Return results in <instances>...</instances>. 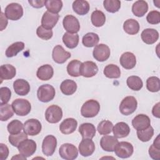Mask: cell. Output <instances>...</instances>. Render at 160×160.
Masks as SVG:
<instances>
[{"mask_svg": "<svg viewBox=\"0 0 160 160\" xmlns=\"http://www.w3.org/2000/svg\"><path fill=\"white\" fill-rule=\"evenodd\" d=\"M128 86L133 91H139L143 86L142 79L137 76H131L126 80Z\"/></svg>", "mask_w": 160, "mask_h": 160, "instance_id": "39", "label": "cell"}, {"mask_svg": "<svg viewBox=\"0 0 160 160\" xmlns=\"http://www.w3.org/2000/svg\"><path fill=\"white\" fill-rule=\"evenodd\" d=\"M103 5L105 9L109 12H118L121 8V1L119 0H104Z\"/></svg>", "mask_w": 160, "mask_h": 160, "instance_id": "42", "label": "cell"}, {"mask_svg": "<svg viewBox=\"0 0 160 160\" xmlns=\"http://www.w3.org/2000/svg\"><path fill=\"white\" fill-rule=\"evenodd\" d=\"M26 157H24V156H22V154H21V155H19V154H16V156H13L11 159H26Z\"/></svg>", "mask_w": 160, "mask_h": 160, "instance_id": "55", "label": "cell"}, {"mask_svg": "<svg viewBox=\"0 0 160 160\" xmlns=\"http://www.w3.org/2000/svg\"><path fill=\"white\" fill-rule=\"evenodd\" d=\"M118 142L119 141L116 137L106 135L101 138L100 140V146L104 151L112 152Z\"/></svg>", "mask_w": 160, "mask_h": 160, "instance_id": "20", "label": "cell"}, {"mask_svg": "<svg viewBox=\"0 0 160 160\" xmlns=\"http://www.w3.org/2000/svg\"><path fill=\"white\" fill-rule=\"evenodd\" d=\"M63 27L68 32L76 34L80 29V24L78 19L72 15H66L62 21Z\"/></svg>", "mask_w": 160, "mask_h": 160, "instance_id": "11", "label": "cell"}, {"mask_svg": "<svg viewBox=\"0 0 160 160\" xmlns=\"http://www.w3.org/2000/svg\"><path fill=\"white\" fill-rule=\"evenodd\" d=\"M26 139H28V134L25 132H21L16 134H11L8 138L9 143L12 146L17 148L22 141Z\"/></svg>", "mask_w": 160, "mask_h": 160, "instance_id": "47", "label": "cell"}, {"mask_svg": "<svg viewBox=\"0 0 160 160\" xmlns=\"http://www.w3.org/2000/svg\"><path fill=\"white\" fill-rule=\"evenodd\" d=\"M147 21L151 24H157L160 22V12L158 11H150L146 16Z\"/></svg>", "mask_w": 160, "mask_h": 160, "instance_id": "49", "label": "cell"}, {"mask_svg": "<svg viewBox=\"0 0 160 160\" xmlns=\"http://www.w3.org/2000/svg\"><path fill=\"white\" fill-rule=\"evenodd\" d=\"M79 132L82 139H92L96 132L95 126L89 122L82 123L79 126Z\"/></svg>", "mask_w": 160, "mask_h": 160, "instance_id": "24", "label": "cell"}, {"mask_svg": "<svg viewBox=\"0 0 160 160\" xmlns=\"http://www.w3.org/2000/svg\"><path fill=\"white\" fill-rule=\"evenodd\" d=\"M113 128L112 122L108 120L101 121L98 126V131L101 135H107L111 132Z\"/></svg>", "mask_w": 160, "mask_h": 160, "instance_id": "44", "label": "cell"}, {"mask_svg": "<svg viewBox=\"0 0 160 160\" xmlns=\"http://www.w3.org/2000/svg\"><path fill=\"white\" fill-rule=\"evenodd\" d=\"M146 88L148 91L155 92L160 89L159 79L156 76H151L146 80Z\"/></svg>", "mask_w": 160, "mask_h": 160, "instance_id": "45", "label": "cell"}, {"mask_svg": "<svg viewBox=\"0 0 160 160\" xmlns=\"http://www.w3.org/2000/svg\"><path fill=\"white\" fill-rule=\"evenodd\" d=\"M1 31H2L5 29L8 24V20L5 15H4L3 12H1Z\"/></svg>", "mask_w": 160, "mask_h": 160, "instance_id": "53", "label": "cell"}, {"mask_svg": "<svg viewBox=\"0 0 160 160\" xmlns=\"http://www.w3.org/2000/svg\"><path fill=\"white\" fill-rule=\"evenodd\" d=\"M148 4L145 1H136L132 6V12L137 17H142L148 12Z\"/></svg>", "mask_w": 160, "mask_h": 160, "instance_id": "27", "label": "cell"}, {"mask_svg": "<svg viewBox=\"0 0 160 160\" xmlns=\"http://www.w3.org/2000/svg\"><path fill=\"white\" fill-rule=\"evenodd\" d=\"M28 2L31 6L35 8H41L45 6V0H29Z\"/></svg>", "mask_w": 160, "mask_h": 160, "instance_id": "52", "label": "cell"}, {"mask_svg": "<svg viewBox=\"0 0 160 160\" xmlns=\"http://www.w3.org/2000/svg\"><path fill=\"white\" fill-rule=\"evenodd\" d=\"M73 11L79 15H85L89 11V4L88 1L84 0L74 1L72 5Z\"/></svg>", "mask_w": 160, "mask_h": 160, "instance_id": "28", "label": "cell"}, {"mask_svg": "<svg viewBox=\"0 0 160 160\" xmlns=\"http://www.w3.org/2000/svg\"><path fill=\"white\" fill-rule=\"evenodd\" d=\"M37 145L34 141L32 139H24L18 146V151L21 154L28 158L32 156L36 151Z\"/></svg>", "mask_w": 160, "mask_h": 160, "instance_id": "9", "label": "cell"}, {"mask_svg": "<svg viewBox=\"0 0 160 160\" xmlns=\"http://www.w3.org/2000/svg\"><path fill=\"white\" fill-rule=\"evenodd\" d=\"M139 24L134 19H129L124 21L123 24V29L124 31L130 35H134L138 33L139 31Z\"/></svg>", "mask_w": 160, "mask_h": 160, "instance_id": "30", "label": "cell"}, {"mask_svg": "<svg viewBox=\"0 0 160 160\" xmlns=\"http://www.w3.org/2000/svg\"><path fill=\"white\" fill-rule=\"evenodd\" d=\"M119 62L122 68L126 69H131L136 64V58L133 53L126 52L121 55Z\"/></svg>", "mask_w": 160, "mask_h": 160, "instance_id": "19", "label": "cell"}, {"mask_svg": "<svg viewBox=\"0 0 160 160\" xmlns=\"http://www.w3.org/2000/svg\"><path fill=\"white\" fill-rule=\"evenodd\" d=\"M61 92L67 96L73 94L77 89V84L71 79H66L63 81L60 85Z\"/></svg>", "mask_w": 160, "mask_h": 160, "instance_id": "31", "label": "cell"}, {"mask_svg": "<svg viewBox=\"0 0 160 160\" xmlns=\"http://www.w3.org/2000/svg\"><path fill=\"white\" fill-rule=\"evenodd\" d=\"M62 109L57 105H51L46 110L45 118L49 123H57L62 119Z\"/></svg>", "mask_w": 160, "mask_h": 160, "instance_id": "6", "label": "cell"}, {"mask_svg": "<svg viewBox=\"0 0 160 160\" xmlns=\"http://www.w3.org/2000/svg\"><path fill=\"white\" fill-rule=\"evenodd\" d=\"M141 36L144 42L147 44H152L158 39L159 32L154 29L148 28L142 31Z\"/></svg>", "mask_w": 160, "mask_h": 160, "instance_id": "25", "label": "cell"}, {"mask_svg": "<svg viewBox=\"0 0 160 160\" xmlns=\"http://www.w3.org/2000/svg\"><path fill=\"white\" fill-rule=\"evenodd\" d=\"M82 62L77 59L70 61L67 66V72L72 77H78L80 74V67Z\"/></svg>", "mask_w": 160, "mask_h": 160, "instance_id": "36", "label": "cell"}, {"mask_svg": "<svg viewBox=\"0 0 160 160\" xmlns=\"http://www.w3.org/2000/svg\"><path fill=\"white\" fill-rule=\"evenodd\" d=\"M150 118L146 114H140L135 116L132 120V125L137 131H141L150 126Z\"/></svg>", "mask_w": 160, "mask_h": 160, "instance_id": "17", "label": "cell"}, {"mask_svg": "<svg viewBox=\"0 0 160 160\" xmlns=\"http://www.w3.org/2000/svg\"><path fill=\"white\" fill-rule=\"evenodd\" d=\"M138 106L136 99L131 96L124 98L120 103L119 111L125 116H128L133 113Z\"/></svg>", "mask_w": 160, "mask_h": 160, "instance_id": "2", "label": "cell"}, {"mask_svg": "<svg viewBox=\"0 0 160 160\" xmlns=\"http://www.w3.org/2000/svg\"><path fill=\"white\" fill-rule=\"evenodd\" d=\"M100 110V104L98 101L94 99H90L86 101L81 109V115L87 118L95 117Z\"/></svg>", "mask_w": 160, "mask_h": 160, "instance_id": "1", "label": "cell"}, {"mask_svg": "<svg viewBox=\"0 0 160 160\" xmlns=\"http://www.w3.org/2000/svg\"><path fill=\"white\" fill-rule=\"evenodd\" d=\"M110 49L109 48L104 44H97L92 52V55L94 58L100 62H103L106 61L110 56Z\"/></svg>", "mask_w": 160, "mask_h": 160, "instance_id": "13", "label": "cell"}, {"mask_svg": "<svg viewBox=\"0 0 160 160\" xmlns=\"http://www.w3.org/2000/svg\"><path fill=\"white\" fill-rule=\"evenodd\" d=\"M63 43L69 49L75 48L79 43V35L78 34H72L66 32L62 36Z\"/></svg>", "mask_w": 160, "mask_h": 160, "instance_id": "32", "label": "cell"}, {"mask_svg": "<svg viewBox=\"0 0 160 160\" xmlns=\"http://www.w3.org/2000/svg\"><path fill=\"white\" fill-rule=\"evenodd\" d=\"M99 38L98 35L94 32H88L86 34L82 39L83 45L88 48L96 46L99 42Z\"/></svg>", "mask_w": 160, "mask_h": 160, "instance_id": "34", "label": "cell"}, {"mask_svg": "<svg viewBox=\"0 0 160 160\" xmlns=\"http://www.w3.org/2000/svg\"><path fill=\"white\" fill-rule=\"evenodd\" d=\"M45 6L48 11L58 14L62 8V2L61 0H47L45 2Z\"/></svg>", "mask_w": 160, "mask_h": 160, "instance_id": "40", "label": "cell"}, {"mask_svg": "<svg viewBox=\"0 0 160 160\" xmlns=\"http://www.w3.org/2000/svg\"><path fill=\"white\" fill-rule=\"evenodd\" d=\"M149 154L153 159L159 160L160 159V141L159 135L154 139L153 144L149 147Z\"/></svg>", "mask_w": 160, "mask_h": 160, "instance_id": "41", "label": "cell"}, {"mask_svg": "<svg viewBox=\"0 0 160 160\" xmlns=\"http://www.w3.org/2000/svg\"><path fill=\"white\" fill-rule=\"evenodd\" d=\"M115 154L121 158H128L133 153L134 148L132 145L128 142L122 141L116 145L114 150Z\"/></svg>", "mask_w": 160, "mask_h": 160, "instance_id": "8", "label": "cell"}, {"mask_svg": "<svg viewBox=\"0 0 160 160\" xmlns=\"http://www.w3.org/2000/svg\"><path fill=\"white\" fill-rule=\"evenodd\" d=\"M91 20L95 27H101L106 22V16L101 11L95 10L91 14Z\"/></svg>", "mask_w": 160, "mask_h": 160, "instance_id": "35", "label": "cell"}, {"mask_svg": "<svg viewBox=\"0 0 160 160\" xmlns=\"http://www.w3.org/2000/svg\"><path fill=\"white\" fill-rule=\"evenodd\" d=\"M130 128L124 122H119L112 128V132L116 138H123L127 137L130 132Z\"/></svg>", "mask_w": 160, "mask_h": 160, "instance_id": "23", "label": "cell"}, {"mask_svg": "<svg viewBox=\"0 0 160 160\" xmlns=\"http://www.w3.org/2000/svg\"><path fill=\"white\" fill-rule=\"evenodd\" d=\"M60 156L66 160H73L78 156L77 148L70 143H64L62 144L59 149Z\"/></svg>", "mask_w": 160, "mask_h": 160, "instance_id": "7", "label": "cell"}, {"mask_svg": "<svg viewBox=\"0 0 160 160\" xmlns=\"http://www.w3.org/2000/svg\"><path fill=\"white\" fill-rule=\"evenodd\" d=\"M24 124L22 123L18 120V119H14L11 121L7 126V129L8 132L11 134H16L18 133H20L23 129Z\"/></svg>", "mask_w": 160, "mask_h": 160, "instance_id": "46", "label": "cell"}, {"mask_svg": "<svg viewBox=\"0 0 160 160\" xmlns=\"http://www.w3.org/2000/svg\"><path fill=\"white\" fill-rule=\"evenodd\" d=\"M16 74V68L11 64H3L0 67V78L1 80L11 79Z\"/></svg>", "mask_w": 160, "mask_h": 160, "instance_id": "29", "label": "cell"}, {"mask_svg": "<svg viewBox=\"0 0 160 160\" xmlns=\"http://www.w3.org/2000/svg\"><path fill=\"white\" fill-rule=\"evenodd\" d=\"M13 88L15 92L19 96H26L30 91L29 82L22 79H18L13 82Z\"/></svg>", "mask_w": 160, "mask_h": 160, "instance_id": "22", "label": "cell"}, {"mask_svg": "<svg viewBox=\"0 0 160 160\" xmlns=\"http://www.w3.org/2000/svg\"><path fill=\"white\" fill-rule=\"evenodd\" d=\"M9 155V149L8 146L3 144H0V159L5 160L7 159Z\"/></svg>", "mask_w": 160, "mask_h": 160, "instance_id": "51", "label": "cell"}, {"mask_svg": "<svg viewBox=\"0 0 160 160\" xmlns=\"http://www.w3.org/2000/svg\"><path fill=\"white\" fill-rule=\"evenodd\" d=\"M24 48V43L21 41L16 42L10 45L6 50V56L8 58H12L15 56L23 50Z\"/></svg>", "mask_w": 160, "mask_h": 160, "instance_id": "37", "label": "cell"}, {"mask_svg": "<svg viewBox=\"0 0 160 160\" xmlns=\"http://www.w3.org/2000/svg\"><path fill=\"white\" fill-rule=\"evenodd\" d=\"M56 91L54 87L50 84H43L39 87L37 91L38 99L42 102H48L52 100Z\"/></svg>", "mask_w": 160, "mask_h": 160, "instance_id": "4", "label": "cell"}, {"mask_svg": "<svg viewBox=\"0 0 160 160\" xmlns=\"http://www.w3.org/2000/svg\"><path fill=\"white\" fill-rule=\"evenodd\" d=\"M57 146V139L52 135H48L46 136L42 143V151L46 156H52Z\"/></svg>", "mask_w": 160, "mask_h": 160, "instance_id": "10", "label": "cell"}, {"mask_svg": "<svg viewBox=\"0 0 160 160\" xmlns=\"http://www.w3.org/2000/svg\"><path fill=\"white\" fill-rule=\"evenodd\" d=\"M71 54L69 52L65 51L61 45H56L52 50V57L54 61L58 64L64 63L68 59L71 58Z\"/></svg>", "mask_w": 160, "mask_h": 160, "instance_id": "14", "label": "cell"}, {"mask_svg": "<svg viewBox=\"0 0 160 160\" xmlns=\"http://www.w3.org/2000/svg\"><path fill=\"white\" fill-rule=\"evenodd\" d=\"M36 34L42 39L49 40L52 38L53 32L52 29H47L40 26L36 29Z\"/></svg>", "mask_w": 160, "mask_h": 160, "instance_id": "48", "label": "cell"}, {"mask_svg": "<svg viewBox=\"0 0 160 160\" xmlns=\"http://www.w3.org/2000/svg\"><path fill=\"white\" fill-rule=\"evenodd\" d=\"M98 72L96 64L92 61H88L82 62L80 67V74L85 78H91Z\"/></svg>", "mask_w": 160, "mask_h": 160, "instance_id": "15", "label": "cell"}, {"mask_svg": "<svg viewBox=\"0 0 160 160\" xmlns=\"http://www.w3.org/2000/svg\"><path fill=\"white\" fill-rule=\"evenodd\" d=\"M54 74L52 67L49 64H44L40 66L36 72L38 79L42 81H48L51 79Z\"/></svg>", "mask_w": 160, "mask_h": 160, "instance_id": "26", "label": "cell"}, {"mask_svg": "<svg viewBox=\"0 0 160 160\" xmlns=\"http://www.w3.org/2000/svg\"><path fill=\"white\" fill-rule=\"evenodd\" d=\"M4 14L6 17L10 20H19L23 15L22 7L16 2L10 3L6 7Z\"/></svg>", "mask_w": 160, "mask_h": 160, "instance_id": "5", "label": "cell"}, {"mask_svg": "<svg viewBox=\"0 0 160 160\" xmlns=\"http://www.w3.org/2000/svg\"><path fill=\"white\" fill-rule=\"evenodd\" d=\"M14 115V111L12 105L8 104H0V120L6 121Z\"/></svg>", "mask_w": 160, "mask_h": 160, "instance_id": "38", "label": "cell"}, {"mask_svg": "<svg viewBox=\"0 0 160 160\" xmlns=\"http://www.w3.org/2000/svg\"><path fill=\"white\" fill-rule=\"evenodd\" d=\"M78 122L74 118L65 119L59 125V130L64 134H69L72 133L77 128Z\"/></svg>", "mask_w": 160, "mask_h": 160, "instance_id": "21", "label": "cell"}, {"mask_svg": "<svg viewBox=\"0 0 160 160\" xmlns=\"http://www.w3.org/2000/svg\"><path fill=\"white\" fill-rule=\"evenodd\" d=\"M159 102H158L156 105L154 106V107L152 108V113L153 114L154 116L159 118L160 116H159Z\"/></svg>", "mask_w": 160, "mask_h": 160, "instance_id": "54", "label": "cell"}, {"mask_svg": "<svg viewBox=\"0 0 160 160\" xmlns=\"http://www.w3.org/2000/svg\"><path fill=\"white\" fill-rule=\"evenodd\" d=\"M103 73L106 77L111 79H117L121 76V70L119 68L113 64L107 65L104 69Z\"/></svg>", "mask_w": 160, "mask_h": 160, "instance_id": "33", "label": "cell"}, {"mask_svg": "<svg viewBox=\"0 0 160 160\" xmlns=\"http://www.w3.org/2000/svg\"><path fill=\"white\" fill-rule=\"evenodd\" d=\"M1 103L0 104H7L11 96V91L7 87H2L0 88Z\"/></svg>", "mask_w": 160, "mask_h": 160, "instance_id": "50", "label": "cell"}, {"mask_svg": "<svg viewBox=\"0 0 160 160\" xmlns=\"http://www.w3.org/2000/svg\"><path fill=\"white\" fill-rule=\"evenodd\" d=\"M59 18L58 14H54L46 11L42 15L41 19V26L47 29H52L57 24Z\"/></svg>", "mask_w": 160, "mask_h": 160, "instance_id": "16", "label": "cell"}, {"mask_svg": "<svg viewBox=\"0 0 160 160\" xmlns=\"http://www.w3.org/2000/svg\"><path fill=\"white\" fill-rule=\"evenodd\" d=\"M95 150V145L91 139H82L79 145L80 154L84 157H88L93 154Z\"/></svg>", "mask_w": 160, "mask_h": 160, "instance_id": "18", "label": "cell"}, {"mask_svg": "<svg viewBox=\"0 0 160 160\" xmlns=\"http://www.w3.org/2000/svg\"><path fill=\"white\" fill-rule=\"evenodd\" d=\"M137 136L138 139L141 141L142 142H148L149 141L154 134V129L152 126H149L148 128L141 130L137 131Z\"/></svg>", "mask_w": 160, "mask_h": 160, "instance_id": "43", "label": "cell"}, {"mask_svg": "<svg viewBox=\"0 0 160 160\" xmlns=\"http://www.w3.org/2000/svg\"><path fill=\"white\" fill-rule=\"evenodd\" d=\"M15 114L19 116L28 115L31 109V103L25 99H16L11 104Z\"/></svg>", "mask_w": 160, "mask_h": 160, "instance_id": "3", "label": "cell"}, {"mask_svg": "<svg viewBox=\"0 0 160 160\" xmlns=\"http://www.w3.org/2000/svg\"><path fill=\"white\" fill-rule=\"evenodd\" d=\"M41 128L40 121L36 119H29L24 123V132L29 136L38 135L41 132Z\"/></svg>", "mask_w": 160, "mask_h": 160, "instance_id": "12", "label": "cell"}]
</instances>
